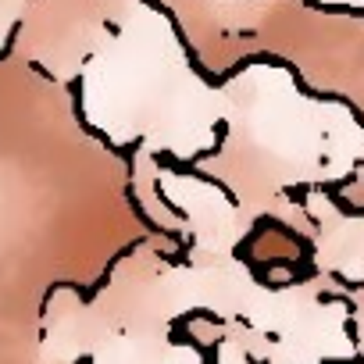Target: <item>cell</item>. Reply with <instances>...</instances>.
<instances>
[{
  "label": "cell",
  "instance_id": "cell-1",
  "mask_svg": "<svg viewBox=\"0 0 364 364\" xmlns=\"http://www.w3.org/2000/svg\"><path fill=\"white\" fill-rule=\"evenodd\" d=\"M11 43H15V33H11V36H8V43H4V50H0V61H4V58H8V54H11Z\"/></svg>",
  "mask_w": 364,
  "mask_h": 364
}]
</instances>
